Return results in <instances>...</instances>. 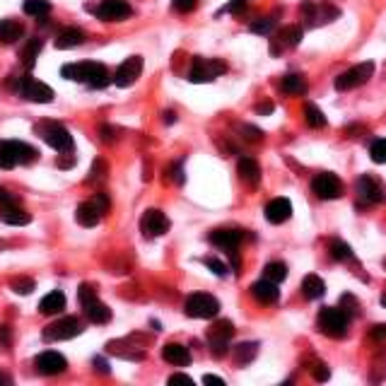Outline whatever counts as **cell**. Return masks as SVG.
<instances>
[{"label": "cell", "instance_id": "56", "mask_svg": "<svg viewBox=\"0 0 386 386\" xmlns=\"http://www.w3.org/2000/svg\"><path fill=\"white\" fill-rule=\"evenodd\" d=\"M256 113H263V116H265V113H273V104H270V102L258 104V106H256Z\"/></svg>", "mask_w": 386, "mask_h": 386}, {"label": "cell", "instance_id": "25", "mask_svg": "<svg viewBox=\"0 0 386 386\" xmlns=\"http://www.w3.org/2000/svg\"><path fill=\"white\" fill-rule=\"evenodd\" d=\"M237 172H239V179L251 188H256L258 181H261V169H258V164L251 160V157H242V160H239Z\"/></svg>", "mask_w": 386, "mask_h": 386}, {"label": "cell", "instance_id": "58", "mask_svg": "<svg viewBox=\"0 0 386 386\" xmlns=\"http://www.w3.org/2000/svg\"><path fill=\"white\" fill-rule=\"evenodd\" d=\"M0 384H8V379H5L3 375H0Z\"/></svg>", "mask_w": 386, "mask_h": 386}, {"label": "cell", "instance_id": "54", "mask_svg": "<svg viewBox=\"0 0 386 386\" xmlns=\"http://www.w3.org/2000/svg\"><path fill=\"white\" fill-rule=\"evenodd\" d=\"M94 367H97L102 375H109V365H106L102 357H94Z\"/></svg>", "mask_w": 386, "mask_h": 386}, {"label": "cell", "instance_id": "3", "mask_svg": "<svg viewBox=\"0 0 386 386\" xmlns=\"http://www.w3.org/2000/svg\"><path fill=\"white\" fill-rule=\"evenodd\" d=\"M36 150L22 141H0V169H12L17 164H31L36 160Z\"/></svg>", "mask_w": 386, "mask_h": 386}, {"label": "cell", "instance_id": "14", "mask_svg": "<svg viewBox=\"0 0 386 386\" xmlns=\"http://www.w3.org/2000/svg\"><path fill=\"white\" fill-rule=\"evenodd\" d=\"M169 227H172L169 218H167V215H164L162 210H157V208H150V210L143 213V218H141V232H143L145 239L162 237V234L169 232Z\"/></svg>", "mask_w": 386, "mask_h": 386}, {"label": "cell", "instance_id": "8", "mask_svg": "<svg viewBox=\"0 0 386 386\" xmlns=\"http://www.w3.org/2000/svg\"><path fill=\"white\" fill-rule=\"evenodd\" d=\"M82 333V324L75 316H63V319L54 321L41 331V338L46 343H59V340H71L75 335Z\"/></svg>", "mask_w": 386, "mask_h": 386}, {"label": "cell", "instance_id": "37", "mask_svg": "<svg viewBox=\"0 0 386 386\" xmlns=\"http://www.w3.org/2000/svg\"><path fill=\"white\" fill-rule=\"evenodd\" d=\"M305 118H307V123L312 126V128H324V126H326L324 111H321L316 104H307L305 106Z\"/></svg>", "mask_w": 386, "mask_h": 386}, {"label": "cell", "instance_id": "55", "mask_svg": "<svg viewBox=\"0 0 386 386\" xmlns=\"http://www.w3.org/2000/svg\"><path fill=\"white\" fill-rule=\"evenodd\" d=\"M203 382L205 384H215V386H225V379H220V377H215V375H205Z\"/></svg>", "mask_w": 386, "mask_h": 386}, {"label": "cell", "instance_id": "33", "mask_svg": "<svg viewBox=\"0 0 386 386\" xmlns=\"http://www.w3.org/2000/svg\"><path fill=\"white\" fill-rule=\"evenodd\" d=\"M41 46H44L41 39H29L27 44H24V49H22V54H20V59H22L24 66L34 68V63H36V59H39V54H41Z\"/></svg>", "mask_w": 386, "mask_h": 386}, {"label": "cell", "instance_id": "52", "mask_svg": "<svg viewBox=\"0 0 386 386\" xmlns=\"http://www.w3.org/2000/svg\"><path fill=\"white\" fill-rule=\"evenodd\" d=\"M169 384H186V386H193V379L186 377V375H172L169 377Z\"/></svg>", "mask_w": 386, "mask_h": 386}, {"label": "cell", "instance_id": "57", "mask_svg": "<svg viewBox=\"0 0 386 386\" xmlns=\"http://www.w3.org/2000/svg\"><path fill=\"white\" fill-rule=\"evenodd\" d=\"M164 121H167V123H174V121H176V116H174L172 111H167V113H164Z\"/></svg>", "mask_w": 386, "mask_h": 386}, {"label": "cell", "instance_id": "28", "mask_svg": "<svg viewBox=\"0 0 386 386\" xmlns=\"http://www.w3.org/2000/svg\"><path fill=\"white\" fill-rule=\"evenodd\" d=\"M85 41V31L78 29V27H68L63 29L59 36H56V49H61V51H66V49H75L80 46V44Z\"/></svg>", "mask_w": 386, "mask_h": 386}, {"label": "cell", "instance_id": "16", "mask_svg": "<svg viewBox=\"0 0 386 386\" xmlns=\"http://www.w3.org/2000/svg\"><path fill=\"white\" fill-rule=\"evenodd\" d=\"M94 15L104 22H121L133 15V8L126 0H102V3L94 8Z\"/></svg>", "mask_w": 386, "mask_h": 386}, {"label": "cell", "instance_id": "29", "mask_svg": "<svg viewBox=\"0 0 386 386\" xmlns=\"http://www.w3.org/2000/svg\"><path fill=\"white\" fill-rule=\"evenodd\" d=\"M302 295H305L307 300H321V297L326 295V283L314 273L307 275L305 280H302Z\"/></svg>", "mask_w": 386, "mask_h": 386}, {"label": "cell", "instance_id": "9", "mask_svg": "<svg viewBox=\"0 0 386 386\" xmlns=\"http://www.w3.org/2000/svg\"><path fill=\"white\" fill-rule=\"evenodd\" d=\"M227 73V63L220 59H203V56H195L191 73H188V80L191 82H213L218 75Z\"/></svg>", "mask_w": 386, "mask_h": 386}, {"label": "cell", "instance_id": "45", "mask_svg": "<svg viewBox=\"0 0 386 386\" xmlns=\"http://www.w3.org/2000/svg\"><path fill=\"white\" fill-rule=\"evenodd\" d=\"M99 136H102V141L104 143H113L116 141V128H113V126H102V128H99Z\"/></svg>", "mask_w": 386, "mask_h": 386}, {"label": "cell", "instance_id": "1", "mask_svg": "<svg viewBox=\"0 0 386 386\" xmlns=\"http://www.w3.org/2000/svg\"><path fill=\"white\" fill-rule=\"evenodd\" d=\"M61 75L73 82H85V85L94 87V90H102V87H106L113 80V75H109V68L97 61L68 63V66L61 68Z\"/></svg>", "mask_w": 386, "mask_h": 386}, {"label": "cell", "instance_id": "39", "mask_svg": "<svg viewBox=\"0 0 386 386\" xmlns=\"http://www.w3.org/2000/svg\"><path fill=\"white\" fill-rule=\"evenodd\" d=\"M273 27H275V15H270V17H258V20L251 24V31L254 34H270L273 31Z\"/></svg>", "mask_w": 386, "mask_h": 386}, {"label": "cell", "instance_id": "59", "mask_svg": "<svg viewBox=\"0 0 386 386\" xmlns=\"http://www.w3.org/2000/svg\"><path fill=\"white\" fill-rule=\"evenodd\" d=\"M5 249V242H3V239H0V251H3Z\"/></svg>", "mask_w": 386, "mask_h": 386}, {"label": "cell", "instance_id": "27", "mask_svg": "<svg viewBox=\"0 0 386 386\" xmlns=\"http://www.w3.org/2000/svg\"><path fill=\"white\" fill-rule=\"evenodd\" d=\"M63 309H66V295H63L61 290H54V293H49V295L39 302V312H41L44 316L61 314Z\"/></svg>", "mask_w": 386, "mask_h": 386}, {"label": "cell", "instance_id": "48", "mask_svg": "<svg viewBox=\"0 0 386 386\" xmlns=\"http://www.w3.org/2000/svg\"><path fill=\"white\" fill-rule=\"evenodd\" d=\"M10 340H12L10 326H0V347H3V350H8V347H10Z\"/></svg>", "mask_w": 386, "mask_h": 386}, {"label": "cell", "instance_id": "41", "mask_svg": "<svg viewBox=\"0 0 386 386\" xmlns=\"http://www.w3.org/2000/svg\"><path fill=\"white\" fill-rule=\"evenodd\" d=\"M106 162L104 160H94V164H92V172H90V176H87V181H99V179H104L106 176Z\"/></svg>", "mask_w": 386, "mask_h": 386}, {"label": "cell", "instance_id": "53", "mask_svg": "<svg viewBox=\"0 0 386 386\" xmlns=\"http://www.w3.org/2000/svg\"><path fill=\"white\" fill-rule=\"evenodd\" d=\"M372 338H375V340H384L386 338V324H379V326L372 328Z\"/></svg>", "mask_w": 386, "mask_h": 386}, {"label": "cell", "instance_id": "12", "mask_svg": "<svg viewBox=\"0 0 386 386\" xmlns=\"http://www.w3.org/2000/svg\"><path fill=\"white\" fill-rule=\"evenodd\" d=\"M372 75H375V63L365 61V63H360V66L350 68V71H345L343 75H338V78H335V90H338V92L355 90V87L365 85Z\"/></svg>", "mask_w": 386, "mask_h": 386}, {"label": "cell", "instance_id": "49", "mask_svg": "<svg viewBox=\"0 0 386 386\" xmlns=\"http://www.w3.org/2000/svg\"><path fill=\"white\" fill-rule=\"evenodd\" d=\"M246 10V0H232L223 12H244Z\"/></svg>", "mask_w": 386, "mask_h": 386}, {"label": "cell", "instance_id": "51", "mask_svg": "<svg viewBox=\"0 0 386 386\" xmlns=\"http://www.w3.org/2000/svg\"><path fill=\"white\" fill-rule=\"evenodd\" d=\"M169 174H172V181H174V183H183V172H181V164H179V162L172 164Z\"/></svg>", "mask_w": 386, "mask_h": 386}, {"label": "cell", "instance_id": "23", "mask_svg": "<svg viewBox=\"0 0 386 386\" xmlns=\"http://www.w3.org/2000/svg\"><path fill=\"white\" fill-rule=\"evenodd\" d=\"M251 297H254L258 305H275L278 297H280V290H278V283L263 278V280L251 285Z\"/></svg>", "mask_w": 386, "mask_h": 386}, {"label": "cell", "instance_id": "44", "mask_svg": "<svg viewBox=\"0 0 386 386\" xmlns=\"http://www.w3.org/2000/svg\"><path fill=\"white\" fill-rule=\"evenodd\" d=\"M312 377L316 379V382H328V377H331V372H328V367L324 362H316L312 367Z\"/></svg>", "mask_w": 386, "mask_h": 386}, {"label": "cell", "instance_id": "61", "mask_svg": "<svg viewBox=\"0 0 386 386\" xmlns=\"http://www.w3.org/2000/svg\"><path fill=\"white\" fill-rule=\"evenodd\" d=\"M384 265H386V261H384Z\"/></svg>", "mask_w": 386, "mask_h": 386}, {"label": "cell", "instance_id": "2", "mask_svg": "<svg viewBox=\"0 0 386 386\" xmlns=\"http://www.w3.org/2000/svg\"><path fill=\"white\" fill-rule=\"evenodd\" d=\"M78 300L82 305V312H85V316L92 321V324H109V321H111V309L106 307L102 300H99L97 290H94L92 285H87V283L80 285Z\"/></svg>", "mask_w": 386, "mask_h": 386}, {"label": "cell", "instance_id": "47", "mask_svg": "<svg viewBox=\"0 0 386 386\" xmlns=\"http://www.w3.org/2000/svg\"><path fill=\"white\" fill-rule=\"evenodd\" d=\"M242 133H246V141H251V143H256V141H261V136H263V133L261 131H258V128H254V126H244V128H242Z\"/></svg>", "mask_w": 386, "mask_h": 386}, {"label": "cell", "instance_id": "17", "mask_svg": "<svg viewBox=\"0 0 386 386\" xmlns=\"http://www.w3.org/2000/svg\"><path fill=\"white\" fill-rule=\"evenodd\" d=\"M300 41H302V27H297V24L283 27L280 31H275L273 39H270V56H280L285 51H290V49H295Z\"/></svg>", "mask_w": 386, "mask_h": 386}, {"label": "cell", "instance_id": "22", "mask_svg": "<svg viewBox=\"0 0 386 386\" xmlns=\"http://www.w3.org/2000/svg\"><path fill=\"white\" fill-rule=\"evenodd\" d=\"M293 218V203L288 198H273L265 205V220L270 225H283Z\"/></svg>", "mask_w": 386, "mask_h": 386}, {"label": "cell", "instance_id": "40", "mask_svg": "<svg viewBox=\"0 0 386 386\" xmlns=\"http://www.w3.org/2000/svg\"><path fill=\"white\" fill-rule=\"evenodd\" d=\"M10 288L15 290L17 295H29L31 290H34V280H31V278H15V280L10 283Z\"/></svg>", "mask_w": 386, "mask_h": 386}, {"label": "cell", "instance_id": "6", "mask_svg": "<svg viewBox=\"0 0 386 386\" xmlns=\"http://www.w3.org/2000/svg\"><path fill=\"white\" fill-rule=\"evenodd\" d=\"M347 324H350V316L340 307H324L319 312V331L328 338H345Z\"/></svg>", "mask_w": 386, "mask_h": 386}, {"label": "cell", "instance_id": "11", "mask_svg": "<svg viewBox=\"0 0 386 386\" xmlns=\"http://www.w3.org/2000/svg\"><path fill=\"white\" fill-rule=\"evenodd\" d=\"M302 17L307 20V27H319V24H328L331 20L340 15V10L331 3H314V0H307L302 3Z\"/></svg>", "mask_w": 386, "mask_h": 386}, {"label": "cell", "instance_id": "38", "mask_svg": "<svg viewBox=\"0 0 386 386\" xmlns=\"http://www.w3.org/2000/svg\"><path fill=\"white\" fill-rule=\"evenodd\" d=\"M370 157H372V162L386 164V138H379V141L370 145Z\"/></svg>", "mask_w": 386, "mask_h": 386}, {"label": "cell", "instance_id": "35", "mask_svg": "<svg viewBox=\"0 0 386 386\" xmlns=\"http://www.w3.org/2000/svg\"><path fill=\"white\" fill-rule=\"evenodd\" d=\"M263 278H268V280H273V283L280 285L285 278H288V265H285L283 261H270L263 268Z\"/></svg>", "mask_w": 386, "mask_h": 386}, {"label": "cell", "instance_id": "60", "mask_svg": "<svg viewBox=\"0 0 386 386\" xmlns=\"http://www.w3.org/2000/svg\"><path fill=\"white\" fill-rule=\"evenodd\" d=\"M382 302H384V307H386V295H384V297H382Z\"/></svg>", "mask_w": 386, "mask_h": 386}, {"label": "cell", "instance_id": "43", "mask_svg": "<svg viewBox=\"0 0 386 386\" xmlns=\"http://www.w3.org/2000/svg\"><path fill=\"white\" fill-rule=\"evenodd\" d=\"M172 8L181 12V15H186V12H193L198 8V0H172Z\"/></svg>", "mask_w": 386, "mask_h": 386}, {"label": "cell", "instance_id": "24", "mask_svg": "<svg viewBox=\"0 0 386 386\" xmlns=\"http://www.w3.org/2000/svg\"><path fill=\"white\" fill-rule=\"evenodd\" d=\"M162 357H164V362H169L174 367L191 365V352H188V347L181 343H167L162 347Z\"/></svg>", "mask_w": 386, "mask_h": 386}, {"label": "cell", "instance_id": "36", "mask_svg": "<svg viewBox=\"0 0 386 386\" xmlns=\"http://www.w3.org/2000/svg\"><path fill=\"white\" fill-rule=\"evenodd\" d=\"M328 251H331L333 261H350L352 258V249L345 242H340V239H333V242L328 244Z\"/></svg>", "mask_w": 386, "mask_h": 386}, {"label": "cell", "instance_id": "30", "mask_svg": "<svg viewBox=\"0 0 386 386\" xmlns=\"http://www.w3.org/2000/svg\"><path fill=\"white\" fill-rule=\"evenodd\" d=\"M24 27L17 20H0V44H15L22 39Z\"/></svg>", "mask_w": 386, "mask_h": 386}, {"label": "cell", "instance_id": "46", "mask_svg": "<svg viewBox=\"0 0 386 386\" xmlns=\"http://www.w3.org/2000/svg\"><path fill=\"white\" fill-rule=\"evenodd\" d=\"M5 205H17V200H15V195L8 191V188L0 186V208H5Z\"/></svg>", "mask_w": 386, "mask_h": 386}, {"label": "cell", "instance_id": "50", "mask_svg": "<svg viewBox=\"0 0 386 386\" xmlns=\"http://www.w3.org/2000/svg\"><path fill=\"white\" fill-rule=\"evenodd\" d=\"M59 167H61V169H71V167H75V157H73L71 153L61 155V157H59Z\"/></svg>", "mask_w": 386, "mask_h": 386}, {"label": "cell", "instance_id": "31", "mask_svg": "<svg viewBox=\"0 0 386 386\" xmlns=\"http://www.w3.org/2000/svg\"><path fill=\"white\" fill-rule=\"evenodd\" d=\"M256 352H258V343H239L232 347V360L237 367H244V365L254 362Z\"/></svg>", "mask_w": 386, "mask_h": 386}, {"label": "cell", "instance_id": "26", "mask_svg": "<svg viewBox=\"0 0 386 386\" xmlns=\"http://www.w3.org/2000/svg\"><path fill=\"white\" fill-rule=\"evenodd\" d=\"M0 220H3L5 225L22 227V225L31 223V215L27 210H22L20 205H5V208H0Z\"/></svg>", "mask_w": 386, "mask_h": 386}, {"label": "cell", "instance_id": "34", "mask_svg": "<svg viewBox=\"0 0 386 386\" xmlns=\"http://www.w3.org/2000/svg\"><path fill=\"white\" fill-rule=\"evenodd\" d=\"M24 12L31 17H36V20H44V17L51 12V3L49 0H24Z\"/></svg>", "mask_w": 386, "mask_h": 386}, {"label": "cell", "instance_id": "10", "mask_svg": "<svg viewBox=\"0 0 386 386\" xmlns=\"http://www.w3.org/2000/svg\"><path fill=\"white\" fill-rule=\"evenodd\" d=\"M232 335H234V324H232V321H227V319L215 321V324L208 328V343H210L213 357H225Z\"/></svg>", "mask_w": 386, "mask_h": 386}, {"label": "cell", "instance_id": "20", "mask_svg": "<svg viewBox=\"0 0 386 386\" xmlns=\"http://www.w3.org/2000/svg\"><path fill=\"white\" fill-rule=\"evenodd\" d=\"M242 239H244L242 230H225V227H220V230L210 232V244L218 246V249H225L227 254L237 251V246L242 244Z\"/></svg>", "mask_w": 386, "mask_h": 386}, {"label": "cell", "instance_id": "15", "mask_svg": "<svg viewBox=\"0 0 386 386\" xmlns=\"http://www.w3.org/2000/svg\"><path fill=\"white\" fill-rule=\"evenodd\" d=\"M312 191L316 193V198H321V200H335V198H340L343 195V181L338 179L335 174H316L314 176V181H312Z\"/></svg>", "mask_w": 386, "mask_h": 386}, {"label": "cell", "instance_id": "13", "mask_svg": "<svg viewBox=\"0 0 386 386\" xmlns=\"http://www.w3.org/2000/svg\"><path fill=\"white\" fill-rule=\"evenodd\" d=\"M20 94L27 102H34V104H49L54 102V90L46 85V82L31 78V75H24V78L20 80Z\"/></svg>", "mask_w": 386, "mask_h": 386}, {"label": "cell", "instance_id": "7", "mask_svg": "<svg viewBox=\"0 0 386 386\" xmlns=\"http://www.w3.org/2000/svg\"><path fill=\"white\" fill-rule=\"evenodd\" d=\"M183 312L191 319H215L220 314V302L208 293H193L183 305Z\"/></svg>", "mask_w": 386, "mask_h": 386}, {"label": "cell", "instance_id": "19", "mask_svg": "<svg viewBox=\"0 0 386 386\" xmlns=\"http://www.w3.org/2000/svg\"><path fill=\"white\" fill-rule=\"evenodd\" d=\"M34 367H36V372L44 375V377H56V375H63V372H66L68 360L63 357L61 352L46 350V352H41V355L34 360Z\"/></svg>", "mask_w": 386, "mask_h": 386}, {"label": "cell", "instance_id": "42", "mask_svg": "<svg viewBox=\"0 0 386 386\" xmlns=\"http://www.w3.org/2000/svg\"><path fill=\"white\" fill-rule=\"evenodd\" d=\"M203 263L208 265V268L213 270L215 275H227V263L225 261H220V258H213V256H208V258H203Z\"/></svg>", "mask_w": 386, "mask_h": 386}, {"label": "cell", "instance_id": "18", "mask_svg": "<svg viewBox=\"0 0 386 386\" xmlns=\"http://www.w3.org/2000/svg\"><path fill=\"white\" fill-rule=\"evenodd\" d=\"M141 73H143V59L141 56H131V59H126L121 66L116 68L113 82H116V87H131V85H136V80L141 78Z\"/></svg>", "mask_w": 386, "mask_h": 386}, {"label": "cell", "instance_id": "21", "mask_svg": "<svg viewBox=\"0 0 386 386\" xmlns=\"http://www.w3.org/2000/svg\"><path fill=\"white\" fill-rule=\"evenodd\" d=\"M355 188H357V198H360V203H362V205H375V203H382V200H384L382 186H379L372 176H360Z\"/></svg>", "mask_w": 386, "mask_h": 386}, {"label": "cell", "instance_id": "32", "mask_svg": "<svg viewBox=\"0 0 386 386\" xmlns=\"http://www.w3.org/2000/svg\"><path fill=\"white\" fill-rule=\"evenodd\" d=\"M280 90H283L285 94H295V97H300V94H307V80H305V75H300V73L285 75L283 82H280Z\"/></svg>", "mask_w": 386, "mask_h": 386}, {"label": "cell", "instance_id": "4", "mask_svg": "<svg viewBox=\"0 0 386 386\" xmlns=\"http://www.w3.org/2000/svg\"><path fill=\"white\" fill-rule=\"evenodd\" d=\"M34 131H36V136H41L44 143L51 145L54 150H59V153H73V136L63 123H59V121H39Z\"/></svg>", "mask_w": 386, "mask_h": 386}, {"label": "cell", "instance_id": "5", "mask_svg": "<svg viewBox=\"0 0 386 386\" xmlns=\"http://www.w3.org/2000/svg\"><path fill=\"white\" fill-rule=\"evenodd\" d=\"M109 208H111L109 195L94 193L90 200H85V203L78 205V210H75V220H78V225H82V227H94L106 213H109Z\"/></svg>", "mask_w": 386, "mask_h": 386}]
</instances>
